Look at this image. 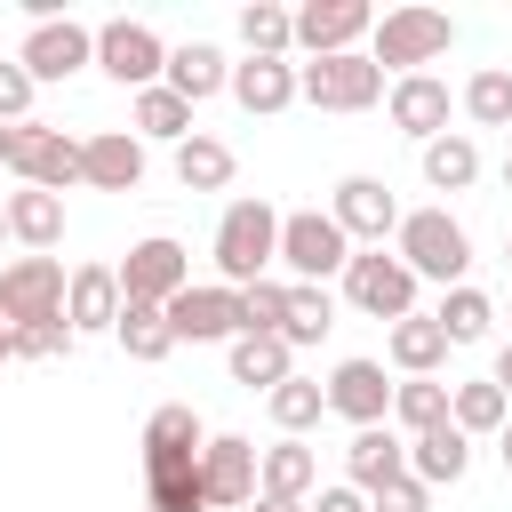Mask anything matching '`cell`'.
Returning <instances> with one entry per match:
<instances>
[{
  "label": "cell",
  "instance_id": "obj_32",
  "mask_svg": "<svg viewBox=\"0 0 512 512\" xmlns=\"http://www.w3.org/2000/svg\"><path fill=\"white\" fill-rule=\"evenodd\" d=\"M472 176H480V144L472 136H432L424 144V184L432 192H464Z\"/></svg>",
  "mask_w": 512,
  "mask_h": 512
},
{
  "label": "cell",
  "instance_id": "obj_10",
  "mask_svg": "<svg viewBox=\"0 0 512 512\" xmlns=\"http://www.w3.org/2000/svg\"><path fill=\"white\" fill-rule=\"evenodd\" d=\"M360 40H376V8L368 0H312V8H296V48L304 56H352Z\"/></svg>",
  "mask_w": 512,
  "mask_h": 512
},
{
  "label": "cell",
  "instance_id": "obj_30",
  "mask_svg": "<svg viewBox=\"0 0 512 512\" xmlns=\"http://www.w3.org/2000/svg\"><path fill=\"white\" fill-rule=\"evenodd\" d=\"M448 424L472 440V432H504L512 424V400L496 392V376H472V384H448Z\"/></svg>",
  "mask_w": 512,
  "mask_h": 512
},
{
  "label": "cell",
  "instance_id": "obj_13",
  "mask_svg": "<svg viewBox=\"0 0 512 512\" xmlns=\"http://www.w3.org/2000/svg\"><path fill=\"white\" fill-rule=\"evenodd\" d=\"M16 64H24L32 80H72L80 64H96V32H88V24H72V16L32 24V32H24V48H16Z\"/></svg>",
  "mask_w": 512,
  "mask_h": 512
},
{
  "label": "cell",
  "instance_id": "obj_31",
  "mask_svg": "<svg viewBox=\"0 0 512 512\" xmlns=\"http://www.w3.org/2000/svg\"><path fill=\"white\" fill-rule=\"evenodd\" d=\"M232 168H240V160H232L224 136H184V144H176V184H184V192H224Z\"/></svg>",
  "mask_w": 512,
  "mask_h": 512
},
{
  "label": "cell",
  "instance_id": "obj_15",
  "mask_svg": "<svg viewBox=\"0 0 512 512\" xmlns=\"http://www.w3.org/2000/svg\"><path fill=\"white\" fill-rule=\"evenodd\" d=\"M120 264H72V288H64V320H72V336H104V328H120Z\"/></svg>",
  "mask_w": 512,
  "mask_h": 512
},
{
  "label": "cell",
  "instance_id": "obj_39",
  "mask_svg": "<svg viewBox=\"0 0 512 512\" xmlns=\"http://www.w3.org/2000/svg\"><path fill=\"white\" fill-rule=\"evenodd\" d=\"M392 416H400L408 432L448 424V384H440V376H408V384H392Z\"/></svg>",
  "mask_w": 512,
  "mask_h": 512
},
{
  "label": "cell",
  "instance_id": "obj_49",
  "mask_svg": "<svg viewBox=\"0 0 512 512\" xmlns=\"http://www.w3.org/2000/svg\"><path fill=\"white\" fill-rule=\"evenodd\" d=\"M496 456H504V472H512V424H504V432H496Z\"/></svg>",
  "mask_w": 512,
  "mask_h": 512
},
{
  "label": "cell",
  "instance_id": "obj_27",
  "mask_svg": "<svg viewBox=\"0 0 512 512\" xmlns=\"http://www.w3.org/2000/svg\"><path fill=\"white\" fill-rule=\"evenodd\" d=\"M288 360H296L288 336H232V384H248V392H280L296 376Z\"/></svg>",
  "mask_w": 512,
  "mask_h": 512
},
{
  "label": "cell",
  "instance_id": "obj_51",
  "mask_svg": "<svg viewBox=\"0 0 512 512\" xmlns=\"http://www.w3.org/2000/svg\"><path fill=\"white\" fill-rule=\"evenodd\" d=\"M0 240H8V200H0Z\"/></svg>",
  "mask_w": 512,
  "mask_h": 512
},
{
  "label": "cell",
  "instance_id": "obj_44",
  "mask_svg": "<svg viewBox=\"0 0 512 512\" xmlns=\"http://www.w3.org/2000/svg\"><path fill=\"white\" fill-rule=\"evenodd\" d=\"M32 88H40V80H32L24 64H0V120H8V128L32 120Z\"/></svg>",
  "mask_w": 512,
  "mask_h": 512
},
{
  "label": "cell",
  "instance_id": "obj_6",
  "mask_svg": "<svg viewBox=\"0 0 512 512\" xmlns=\"http://www.w3.org/2000/svg\"><path fill=\"white\" fill-rule=\"evenodd\" d=\"M96 64L120 80V88H160L168 80V40L152 32V24H136V16H112V24H96Z\"/></svg>",
  "mask_w": 512,
  "mask_h": 512
},
{
  "label": "cell",
  "instance_id": "obj_53",
  "mask_svg": "<svg viewBox=\"0 0 512 512\" xmlns=\"http://www.w3.org/2000/svg\"><path fill=\"white\" fill-rule=\"evenodd\" d=\"M504 256H512V240H504Z\"/></svg>",
  "mask_w": 512,
  "mask_h": 512
},
{
  "label": "cell",
  "instance_id": "obj_14",
  "mask_svg": "<svg viewBox=\"0 0 512 512\" xmlns=\"http://www.w3.org/2000/svg\"><path fill=\"white\" fill-rule=\"evenodd\" d=\"M328 216L344 224V240H368V248H384V232H400V200H392L384 176H344Z\"/></svg>",
  "mask_w": 512,
  "mask_h": 512
},
{
  "label": "cell",
  "instance_id": "obj_9",
  "mask_svg": "<svg viewBox=\"0 0 512 512\" xmlns=\"http://www.w3.org/2000/svg\"><path fill=\"white\" fill-rule=\"evenodd\" d=\"M344 296H352L368 320H408V312H416V272H408L400 256H384V248H368V256L344 264Z\"/></svg>",
  "mask_w": 512,
  "mask_h": 512
},
{
  "label": "cell",
  "instance_id": "obj_12",
  "mask_svg": "<svg viewBox=\"0 0 512 512\" xmlns=\"http://www.w3.org/2000/svg\"><path fill=\"white\" fill-rule=\"evenodd\" d=\"M160 312H168L176 344H232V336H240V288H224V280L184 288V296H176V304H160Z\"/></svg>",
  "mask_w": 512,
  "mask_h": 512
},
{
  "label": "cell",
  "instance_id": "obj_41",
  "mask_svg": "<svg viewBox=\"0 0 512 512\" xmlns=\"http://www.w3.org/2000/svg\"><path fill=\"white\" fill-rule=\"evenodd\" d=\"M280 320H288V280H256V288H240V336H280Z\"/></svg>",
  "mask_w": 512,
  "mask_h": 512
},
{
  "label": "cell",
  "instance_id": "obj_37",
  "mask_svg": "<svg viewBox=\"0 0 512 512\" xmlns=\"http://www.w3.org/2000/svg\"><path fill=\"white\" fill-rule=\"evenodd\" d=\"M136 128H144V136H160V144H184V136H200V128H192V104H184L168 80L136 96Z\"/></svg>",
  "mask_w": 512,
  "mask_h": 512
},
{
  "label": "cell",
  "instance_id": "obj_47",
  "mask_svg": "<svg viewBox=\"0 0 512 512\" xmlns=\"http://www.w3.org/2000/svg\"><path fill=\"white\" fill-rule=\"evenodd\" d=\"M496 392H504V400H512V344H504V352H496Z\"/></svg>",
  "mask_w": 512,
  "mask_h": 512
},
{
  "label": "cell",
  "instance_id": "obj_7",
  "mask_svg": "<svg viewBox=\"0 0 512 512\" xmlns=\"http://www.w3.org/2000/svg\"><path fill=\"white\" fill-rule=\"evenodd\" d=\"M64 288H72V272H64L56 256H16V264L0 272V320H8V328L64 320Z\"/></svg>",
  "mask_w": 512,
  "mask_h": 512
},
{
  "label": "cell",
  "instance_id": "obj_52",
  "mask_svg": "<svg viewBox=\"0 0 512 512\" xmlns=\"http://www.w3.org/2000/svg\"><path fill=\"white\" fill-rule=\"evenodd\" d=\"M504 192H512V152H504Z\"/></svg>",
  "mask_w": 512,
  "mask_h": 512
},
{
  "label": "cell",
  "instance_id": "obj_11",
  "mask_svg": "<svg viewBox=\"0 0 512 512\" xmlns=\"http://www.w3.org/2000/svg\"><path fill=\"white\" fill-rule=\"evenodd\" d=\"M256 440L240 432H208L200 448V488H208V512H232V504H256Z\"/></svg>",
  "mask_w": 512,
  "mask_h": 512
},
{
  "label": "cell",
  "instance_id": "obj_3",
  "mask_svg": "<svg viewBox=\"0 0 512 512\" xmlns=\"http://www.w3.org/2000/svg\"><path fill=\"white\" fill-rule=\"evenodd\" d=\"M448 40H456V24L440 16V8H392V16H376V40H368V56L384 64V72H424L432 56H448Z\"/></svg>",
  "mask_w": 512,
  "mask_h": 512
},
{
  "label": "cell",
  "instance_id": "obj_45",
  "mask_svg": "<svg viewBox=\"0 0 512 512\" xmlns=\"http://www.w3.org/2000/svg\"><path fill=\"white\" fill-rule=\"evenodd\" d=\"M304 512H368V496H360L352 480H336V488H320V496H312Z\"/></svg>",
  "mask_w": 512,
  "mask_h": 512
},
{
  "label": "cell",
  "instance_id": "obj_25",
  "mask_svg": "<svg viewBox=\"0 0 512 512\" xmlns=\"http://www.w3.org/2000/svg\"><path fill=\"white\" fill-rule=\"evenodd\" d=\"M168 88H176L184 104H200V96L232 88V64H224V48H216V40H184V48H168Z\"/></svg>",
  "mask_w": 512,
  "mask_h": 512
},
{
  "label": "cell",
  "instance_id": "obj_19",
  "mask_svg": "<svg viewBox=\"0 0 512 512\" xmlns=\"http://www.w3.org/2000/svg\"><path fill=\"white\" fill-rule=\"evenodd\" d=\"M80 184H96V192H136V184H144V136H128V128L88 136V144H80Z\"/></svg>",
  "mask_w": 512,
  "mask_h": 512
},
{
  "label": "cell",
  "instance_id": "obj_33",
  "mask_svg": "<svg viewBox=\"0 0 512 512\" xmlns=\"http://www.w3.org/2000/svg\"><path fill=\"white\" fill-rule=\"evenodd\" d=\"M328 328H336V304H328V288H312V280H288V320H280L288 352H296V344H320Z\"/></svg>",
  "mask_w": 512,
  "mask_h": 512
},
{
  "label": "cell",
  "instance_id": "obj_29",
  "mask_svg": "<svg viewBox=\"0 0 512 512\" xmlns=\"http://www.w3.org/2000/svg\"><path fill=\"white\" fill-rule=\"evenodd\" d=\"M440 360H448V328H440L432 312L392 320V368H400V376H432Z\"/></svg>",
  "mask_w": 512,
  "mask_h": 512
},
{
  "label": "cell",
  "instance_id": "obj_36",
  "mask_svg": "<svg viewBox=\"0 0 512 512\" xmlns=\"http://www.w3.org/2000/svg\"><path fill=\"white\" fill-rule=\"evenodd\" d=\"M264 408H272V424L296 440V432H312V424L328 416V384H312V376H288L280 392H264Z\"/></svg>",
  "mask_w": 512,
  "mask_h": 512
},
{
  "label": "cell",
  "instance_id": "obj_46",
  "mask_svg": "<svg viewBox=\"0 0 512 512\" xmlns=\"http://www.w3.org/2000/svg\"><path fill=\"white\" fill-rule=\"evenodd\" d=\"M24 128H32V120H16V128L0 120V168H16V160H24Z\"/></svg>",
  "mask_w": 512,
  "mask_h": 512
},
{
  "label": "cell",
  "instance_id": "obj_40",
  "mask_svg": "<svg viewBox=\"0 0 512 512\" xmlns=\"http://www.w3.org/2000/svg\"><path fill=\"white\" fill-rule=\"evenodd\" d=\"M464 112H472L480 128H512V72H504V64H480V72L464 80Z\"/></svg>",
  "mask_w": 512,
  "mask_h": 512
},
{
  "label": "cell",
  "instance_id": "obj_42",
  "mask_svg": "<svg viewBox=\"0 0 512 512\" xmlns=\"http://www.w3.org/2000/svg\"><path fill=\"white\" fill-rule=\"evenodd\" d=\"M16 336V360H64L72 352V320H40V328H8Z\"/></svg>",
  "mask_w": 512,
  "mask_h": 512
},
{
  "label": "cell",
  "instance_id": "obj_20",
  "mask_svg": "<svg viewBox=\"0 0 512 512\" xmlns=\"http://www.w3.org/2000/svg\"><path fill=\"white\" fill-rule=\"evenodd\" d=\"M232 96H240V112H288L304 96V80L288 56H248V64H232Z\"/></svg>",
  "mask_w": 512,
  "mask_h": 512
},
{
  "label": "cell",
  "instance_id": "obj_5",
  "mask_svg": "<svg viewBox=\"0 0 512 512\" xmlns=\"http://www.w3.org/2000/svg\"><path fill=\"white\" fill-rule=\"evenodd\" d=\"M280 264L320 288L328 272L352 264V240H344V224H336L328 208H288V216H280Z\"/></svg>",
  "mask_w": 512,
  "mask_h": 512
},
{
  "label": "cell",
  "instance_id": "obj_21",
  "mask_svg": "<svg viewBox=\"0 0 512 512\" xmlns=\"http://www.w3.org/2000/svg\"><path fill=\"white\" fill-rule=\"evenodd\" d=\"M144 512H208L200 456H144Z\"/></svg>",
  "mask_w": 512,
  "mask_h": 512
},
{
  "label": "cell",
  "instance_id": "obj_26",
  "mask_svg": "<svg viewBox=\"0 0 512 512\" xmlns=\"http://www.w3.org/2000/svg\"><path fill=\"white\" fill-rule=\"evenodd\" d=\"M8 240H24L32 256H48L56 240H64V200L56 192H8Z\"/></svg>",
  "mask_w": 512,
  "mask_h": 512
},
{
  "label": "cell",
  "instance_id": "obj_34",
  "mask_svg": "<svg viewBox=\"0 0 512 512\" xmlns=\"http://www.w3.org/2000/svg\"><path fill=\"white\" fill-rule=\"evenodd\" d=\"M440 328H448V344H480L488 328H496V304L464 280V288H440V312H432Z\"/></svg>",
  "mask_w": 512,
  "mask_h": 512
},
{
  "label": "cell",
  "instance_id": "obj_50",
  "mask_svg": "<svg viewBox=\"0 0 512 512\" xmlns=\"http://www.w3.org/2000/svg\"><path fill=\"white\" fill-rule=\"evenodd\" d=\"M0 360H16V336H8V320H0Z\"/></svg>",
  "mask_w": 512,
  "mask_h": 512
},
{
  "label": "cell",
  "instance_id": "obj_43",
  "mask_svg": "<svg viewBox=\"0 0 512 512\" xmlns=\"http://www.w3.org/2000/svg\"><path fill=\"white\" fill-rule=\"evenodd\" d=\"M368 512H432V488H424L416 472H400L392 488H376V496H368Z\"/></svg>",
  "mask_w": 512,
  "mask_h": 512
},
{
  "label": "cell",
  "instance_id": "obj_28",
  "mask_svg": "<svg viewBox=\"0 0 512 512\" xmlns=\"http://www.w3.org/2000/svg\"><path fill=\"white\" fill-rule=\"evenodd\" d=\"M200 448H208V424L192 400H160L144 416V456H200Z\"/></svg>",
  "mask_w": 512,
  "mask_h": 512
},
{
  "label": "cell",
  "instance_id": "obj_48",
  "mask_svg": "<svg viewBox=\"0 0 512 512\" xmlns=\"http://www.w3.org/2000/svg\"><path fill=\"white\" fill-rule=\"evenodd\" d=\"M256 512H304V504H280V496H256Z\"/></svg>",
  "mask_w": 512,
  "mask_h": 512
},
{
  "label": "cell",
  "instance_id": "obj_22",
  "mask_svg": "<svg viewBox=\"0 0 512 512\" xmlns=\"http://www.w3.org/2000/svg\"><path fill=\"white\" fill-rule=\"evenodd\" d=\"M344 472H352V488H360V496H376V488H392V480L408 472V440H392L384 424H368V432H352Z\"/></svg>",
  "mask_w": 512,
  "mask_h": 512
},
{
  "label": "cell",
  "instance_id": "obj_16",
  "mask_svg": "<svg viewBox=\"0 0 512 512\" xmlns=\"http://www.w3.org/2000/svg\"><path fill=\"white\" fill-rule=\"evenodd\" d=\"M328 408L352 416V432L384 424V416H392V376H384V360H336V376H328Z\"/></svg>",
  "mask_w": 512,
  "mask_h": 512
},
{
  "label": "cell",
  "instance_id": "obj_8",
  "mask_svg": "<svg viewBox=\"0 0 512 512\" xmlns=\"http://www.w3.org/2000/svg\"><path fill=\"white\" fill-rule=\"evenodd\" d=\"M184 288H192V256H184V240L152 232V240H136V248L120 256V296H128V304H176Z\"/></svg>",
  "mask_w": 512,
  "mask_h": 512
},
{
  "label": "cell",
  "instance_id": "obj_1",
  "mask_svg": "<svg viewBox=\"0 0 512 512\" xmlns=\"http://www.w3.org/2000/svg\"><path fill=\"white\" fill-rule=\"evenodd\" d=\"M264 264H280V208L272 200H232L216 216V272H224V288H256Z\"/></svg>",
  "mask_w": 512,
  "mask_h": 512
},
{
  "label": "cell",
  "instance_id": "obj_18",
  "mask_svg": "<svg viewBox=\"0 0 512 512\" xmlns=\"http://www.w3.org/2000/svg\"><path fill=\"white\" fill-rule=\"evenodd\" d=\"M384 104H392V128H400V136H416V144L448 136V80L408 72V80H392V88H384Z\"/></svg>",
  "mask_w": 512,
  "mask_h": 512
},
{
  "label": "cell",
  "instance_id": "obj_38",
  "mask_svg": "<svg viewBox=\"0 0 512 512\" xmlns=\"http://www.w3.org/2000/svg\"><path fill=\"white\" fill-rule=\"evenodd\" d=\"M240 40H248V56H288L296 48V16L272 8V0H248L240 8Z\"/></svg>",
  "mask_w": 512,
  "mask_h": 512
},
{
  "label": "cell",
  "instance_id": "obj_2",
  "mask_svg": "<svg viewBox=\"0 0 512 512\" xmlns=\"http://www.w3.org/2000/svg\"><path fill=\"white\" fill-rule=\"evenodd\" d=\"M400 248V264L416 272V280H440V288H464V264H472V240H464V224L448 216V208H416V216H400V232H392Z\"/></svg>",
  "mask_w": 512,
  "mask_h": 512
},
{
  "label": "cell",
  "instance_id": "obj_35",
  "mask_svg": "<svg viewBox=\"0 0 512 512\" xmlns=\"http://www.w3.org/2000/svg\"><path fill=\"white\" fill-rule=\"evenodd\" d=\"M112 336L128 344V360H168V352H176V328H168L160 304H120V328H112Z\"/></svg>",
  "mask_w": 512,
  "mask_h": 512
},
{
  "label": "cell",
  "instance_id": "obj_17",
  "mask_svg": "<svg viewBox=\"0 0 512 512\" xmlns=\"http://www.w3.org/2000/svg\"><path fill=\"white\" fill-rule=\"evenodd\" d=\"M80 144L88 136H64V128H24V160H16V176L32 184V192H56L64 200V184H80Z\"/></svg>",
  "mask_w": 512,
  "mask_h": 512
},
{
  "label": "cell",
  "instance_id": "obj_4",
  "mask_svg": "<svg viewBox=\"0 0 512 512\" xmlns=\"http://www.w3.org/2000/svg\"><path fill=\"white\" fill-rule=\"evenodd\" d=\"M296 80H304V104H320V112H368V104L384 96V64H376L368 48H352V56H312V64H296Z\"/></svg>",
  "mask_w": 512,
  "mask_h": 512
},
{
  "label": "cell",
  "instance_id": "obj_23",
  "mask_svg": "<svg viewBox=\"0 0 512 512\" xmlns=\"http://www.w3.org/2000/svg\"><path fill=\"white\" fill-rule=\"evenodd\" d=\"M312 488H320V456H312L304 440H280V448H264V456H256V496L304 504Z\"/></svg>",
  "mask_w": 512,
  "mask_h": 512
},
{
  "label": "cell",
  "instance_id": "obj_24",
  "mask_svg": "<svg viewBox=\"0 0 512 512\" xmlns=\"http://www.w3.org/2000/svg\"><path fill=\"white\" fill-rule=\"evenodd\" d=\"M464 464H472V440H464L456 424H432V432H416V440H408V472H416L424 488H456V480H464Z\"/></svg>",
  "mask_w": 512,
  "mask_h": 512
}]
</instances>
